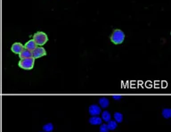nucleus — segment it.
I'll list each match as a JSON object with an SVG mask.
<instances>
[{"label":"nucleus","instance_id":"nucleus-17","mask_svg":"<svg viewBox=\"0 0 171 132\" xmlns=\"http://www.w3.org/2000/svg\"><path fill=\"white\" fill-rule=\"evenodd\" d=\"M112 98L114 99V100H119V99L122 98V97L121 96H113Z\"/></svg>","mask_w":171,"mask_h":132},{"label":"nucleus","instance_id":"nucleus-18","mask_svg":"<svg viewBox=\"0 0 171 132\" xmlns=\"http://www.w3.org/2000/svg\"><path fill=\"white\" fill-rule=\"evenodd\" d=\"M40 132H43V131H40Z\"/></svg>","mask_w":171,"mask_h":132},{"label":"nucleus","instance_id":"nucleus-16","mask_svg":"<svg viewBox=\"0 0 171 132\" xmlns=\"http://www.w3.org/2000/svg\"><path fill=\"white\" fill-rule=\"evenodd\" d=\"M100 132H109V130L107 128V125L106 124H101V127H100Z\"/></svg>","mask_w":171,"mask_h":132},{"label":"nucleus","instance_id":"nucleus-3","mask_svg":"<svg viewBox=\"0 0 171 132\" xmlns=\"http://www.w3.org/2000/svg\"><path fill=\"white\" fill-rule=\"evenodd\" d=\"M34 63H35V59L33 57H30L26 59H21L18 65L23 70H31L34 66Z\"/></svg>","mask_w":171,"mask_h":132},{"label":"nucleus","instance_id":"nucleus-6","mask_svg":"<svg viewBox=\"0 0 171 132\" xmlns=\"http://www.w3.org/2000/svg\"><path fill=\"white\" fill-rule=\"evenodd\" d=\"M88 112H89V114L91 116H97L102 112V109L97 105H92V106H89Z\"/></svg>","mask_w":171,"mask_h":132},{"label":"nucleus","instance_id":"nucleus-1","mask_svg":"<svg viewBox=\"0 0 171 132\" xmlns=\"http://www.w3.org/2000/svg\"><path fill=\"white\" fill-rule=\"evenodd\" d=\"M124 40H125V33L119 29L114 30L111 36V41L112 43L114 45H120L121 43H123Z\"/></svg>","mask_w":171,"mask_h":132},{"label":"nucleus","instance_id":"nucleus-11","mask_svg":"<svg viewBox=\"0 0 171 132\" xmlns=\"http://www.w3.org/2000/svg\"><path fill=\"white\" fill-rule=\"evenodd\" d=\"M107 125V128H108V130H114L117 127H118V123L115 121V120H109L108 121V124H106Z\"/></svg>","mask_w":171,"mask_h":132},{"label":"nucleus","instance_id":"nucleus-2","mask_svg":"<svg viewBox=\"0 0 171 132\" xmlns=\"http://www.w3.org/2000/svg\"><path fill=\"white\" fill-rule=\"evenodd\" d=\"M32 40L35 41L37 46H43L48 41V37H47V35L45 32L39 31V32L34 34Z\"/></svg>","mask_w":171,"mask_h":132},{"label":"nucleus","instance_id":"nucleus-15","mask_svg":"<svg viewBox=\"0 0 171 132\" xmlns=\"http://www.w3.org/2000/svg\"><path fill=\"white\" fill-rule=\"evenodd\" d=\"M162 116L164 117L165 119H169L171 117V110L170 109H163L162 110Z\"/></svg>","mask_w":171,"mask_h":132},{"label":"nucleus","instance_id":"nucleus-8","mask_svg":"<svg viewBox=\"0 0 171 132\" xmlns=\"http://www.w3.org/2000/svg\"><path fill=\"white\" fill-rule=\"evenodd\" d=\"M19 57H20V59H26V58L32 57V52L24 48V49L19 54Z\"/></svg>","mask_w":171,"mask_h":132},{"label":"nucleus","instance_id":"nucleus-5","mask_svg":"<svg viewBox=\"0 0 171 132\" xmlns=\"http://www.w3.org/2000/svg\"><path fill=\"white\" fill-rule=\"evenodd\" d=\"M23 49H24V46L20 42H15L11 46V51L16 54H19Z\"/></svg>","mask_w":171,"mask_h":132},{"label":"nucleus","instance_id":"nucleus-12","mask_svg":"<svg viewBox=\"0 0 171 132\" xmlns=\"http://www.w3.org/2000/svg\"><path fill=\"white\" fill-rule=\"evenodd\" d=\"M102 120H104L106 122H108L109 120H112L111 113L109 112H107V111H104V112H102Z\"/></svg>","mask_w":171,"mask_h":132},{"label":"nucleus","instance_id":"nucleus-14","mask_svg":"<svg viewBox=\"0 0 171 132\" xmlns=\"http://www.w3.org/2000/svg\"><path fill=\"white\" fill-rule=\"evenodd\" d=\"M43 130L45 132H52L53 130V125L52 123H46L43 126Z\"/></svg>","mask_w":171,"mask_h":132},{"label":"nucleus","instance_id":"nucleus-9","mask_svg":"<svg viewBox=\"0 0 171 132\" xmlns=\"http://www.w3.org/2000/svg\"><path fill=\"white\" fill-rule=\"evenodd\" d=\"M89 123L91 125H101L103 123V120L98 116H92L89 119Z\"/></svg>","mask_w":171,"mask_h":132},{"label":"nucleus","instance_id":"nucleus-7","mask_svg":"<svg viewBox=\"0 0 171 132\" xmlns=\"http://www.w3.org/2000/svg\"><path fill=\"white\" fill-rule=\"evenodd\" d=\"M23 46H24V48H25V49H28V50H30V51H31V52L38 46H37V44L35 43V41L33 40L27 41L26 43H25V45H23Z\"/></svg>","mask_w":171,"mask_h":132},{"label":"nucleus","instance_id":"nucleus-4","mask_svg":"<svg viewBox=\"0 0 171 132\" xmlns=\"http://www.w3.org/2000/svg\"><path fill=\"white\" fill-rule=\"evenodd\" d=\"M46 55V49L43 46H37L32 51V57L34 59H38Z\"/></svg>","mask_w":171,"mask_h":132},{"label":"nucleus","instance_id":"nucleus-10","mask_svg":"<svg viewBox=\"0 0 171 132\" xmlns=\"http://www.w3.org/2000/svg\"><path fill=\"white\" fill-rule=\"evenodd\" d=\"M99 105H100V106L102 108H106L110 105V101H109V99L106 98V97H102V98L99 99Z\"/></svg>","mask_w":171,"mask_h":132},{"label":"nucleus","instance_id":"nucleus-13","mask_svg":"<svg viewBox=\"0 0 171 132\" xmlns=\"http://www.w3.org/2000/svg\"><path fill=\"white\" fill-rule=\"evenodd\" d=\"M114 120H115V121L117 122V123H119V122H122V120H123V115H122V113H120V112H115L114 113Z\"/></svg>","mask_w":171,"mask_h":132}]
</instances>
